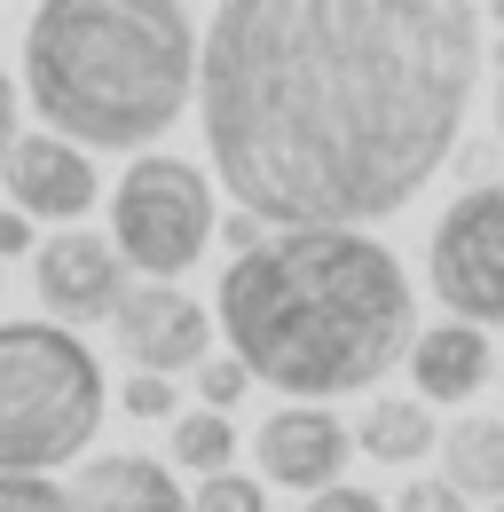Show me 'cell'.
Returning a JSON list of instances; mask_svg holds the SVG:
<instances>
[{"label": "cell", "instance_id": "cell-1", "mask_svg": "<svg viewBox=\"0 0 504 512\" xmlns=\"http://www.w3.org/2000/svg\"><path fill=\"white\" fill-rule=\"evenodd\" d=\"M473 71V0H221L197 56V119L221 190L268 229H363L457 158Z\"/></svg>", "mask_w": 504, "mask_h": 512}, {"label": "cell", "instance_id": "cell-2", "mask_svg": "<svg viewBox=\"0 0 504 512\" xmlns=\"http://www.w3.org/2000/svg\"><path fill=\"white\" fill-rule=\"evenodd\" d=\"M221 331L276 394H355L378 386L418 339L402 260L355 221H292L229 260Z\"/></svg>", "mask_w": 504, "mask_h": 512}, {"label": "cell", "instance_id": "cell-3", "mask_svg": "<svg viewBox=\"0 0 504 512\" xmlns=\"http://www.w3.org/2000/svg\"><path fill=\"white\" fill-rule=\"evenodd\" d=\"M182 0H40L24 24V95L87 150H142L197 95Z\"/></svg>", "mask_w": 504, "mask_h": 512}, {"label": "cell", "instance_id": "cell-4", "mask_svg": "<svg viewBox=\"0 0 504 512\" xmlns=\"http://www.w3.org/2000/svg\"><path fill=\"white\" fill-rule=\"evenodd\" d=\"M103 371L63 323H0V473H40L95 442Z\"/></svg>", "mask_w": 504, "mask_h": 512}, {"label": "cell", "instance_id": "cell-5", "mask_svg": "<svg viewBox=\"0 0 504 512\" xmlns=\"http://www.w3.org/2000/svg\"><path fill=\"white\" fill-rule=\"evenodd\" d=\"M111 237L142 276H182L213 245V182L189 158H134L111 197Z\"/></svg>", "mask_w": 504, "mask_h": 512}, {"label": "cell", "instance_id": "cell-6", "mask_svg": "<svg viewBox=\"0 0 504 512\" xmlns=\"http://www.w3.org/2000/svg\"><path fill=\"white\" fill-rule=\"evenodd\" d=\"M426 276H434L449 316L504 323V182H465V197L434 229Z\"/></svg>", "mask_w": 504, "mask_h": 512}, {"label": "cell", "instance_id": "cell-7", "mask_svg": "<svg viewBox=\"0 0 504 512\" xmlns=\"http://www.w3.org/2000/svg\"><path fill=\"white\" fill-rule=\"evenodd\" d=\"M126 268L134 260L119 253V237H87V229L63 221L56 237L32 253V284H40V308L56 323H95V316H119Z\"/></svg>", "mask_w": 504, "mask_h": 512}, {"label": "cell", "instance_id": "cell-8", "mask_svg": "<svg viewBox=\"0 0 504 512\" xmlns=\"http://www.w3.org/2000/svg\"><path fill=\"white\" fill-rule=\"evenodd\" d=\"M111 323H119V347L134 371H197L205 347H213L205 308L189 292H174V284H134Z\"/></svg>", "mask_w": 504, "mask_h": 512}, {"label": "cell", "instance_id": "cell-9", "mask_svg": "<svg viewBox=\"0 0 504 512\" xmlns=\"http://www.w3.org/2000/svg\"><path fill=\"white\" fill-rule=\"evenodd\" d=\"M8 197L32 213V221H79L87 205H95V158H87V142H71V134H24L16 150H8Z\"/></svg>", "mask_w": 504, "mask_h": 512}, {"label": "cell", "instance_id": "cell-10", "mask_svg": "<svg viewBox=\"0 0 504 512\" xmlns=\"http://www.w3.org/2000/svg\"><path fill=\"white\" fill-rule=\"evenodd\" d=\"M252 457H260V473L276 481V489H331L339 481V465H347V426L331 418V410H276L260 434H252Z\"/></svg>", "mask_w": 504, "mask_h": 512}, {"label": "cell", "instance_id": "cell-11", "mask_svg": "<svg viewBox=\"0 0 504 512\" xmlns=\"http://www.w3.org/2000/svg\"><path fill=\"white\" fill-rule=\"evenodd\" d=\"M71 512H189V497L158 457H95L71 481Z\"/></svg>", "mask_w": 504, "mask_h": 512}, {"label": "cell", "instance_id": "cell-12", "mask_svg": "<svg viewBox=\"0 0 504 512\" xmlns=\"http://www.w3.org/2000/svg\"><path fill=\"white\" fill-rule=\"evenodd\" d=\"M410 379L426 402H473L481 379H489V339H481V323H441V331H418L410 339Z\"/></svg>", "mask_w": 504, "mask_h": 512}, {"label": "cell", "instance_id": "cell-13", "mask_svg": "<svg viewBox=\"0 0 504 512\" xmlns=\"http://www.w3.org/2000/svg\"><path fill=\"white\" fill-rule=\"evenodd\" d=\"M441 465H449V481L465 489V497H504V418H465V426H449L441 434Z\"/></svg>", "mask_w": 504, "mask_h": 512}, {"label": "cell", "instance_id": "cell-14", "mask_svg": "<svg viewBox=\"0 0 504 512\" xmlns=\"http://www.w3.org/2000/svg\"><path fill=\"white\" fill-rule=\"evenodd\" d=\"M363 449L378 465H418L426 449H441V426H434V402H371L363 410Z\"/></svg>", "mask_w": 504, "mask_h": 512}, {"label": "cell", "instance_id": "cell-15", "mask_svg": "<svg viewBox=\"0 0 504 512\" xmlns=\"http://www.w3.org/2000/svg\"><path fill=\"white\" fill-rule=\"evenodd\" d=\"M229 457H237L229 410H189V418H174V465H189V473H221Z\"/></svg>", "mask_w": 504, "mask_h": 512}, {"label": "cell", "instance_id": "cell-16", "mask_svg": "<svg viewBox=\"0 0 504 512\" xmlns=\"http://www.w3.org/2000/svg\"><path fill=\"white\" fill-rule=\"evenodd\" d=\"M189 512H268V489L221 465V473H205V481H197V497H189Z\"/></svg>", "mask_w": 504, "mask_h": 512}, {"label": "cell", "instance_id": "cell-17", "mask_svg": "<svg viewBox=\"0 0 504 512\" xmlns=\"http://www.w3.org/2000/svg\"><path fill=\"white\" fill-rule=\"evenodd\" d=\"M0 512H71V489L48 473H0Z\"/></svg>", "mask_w": 504, "mask_h": 512}, {"label": "cell", "instance_id": "cell-18", "mask_svg": "<svg viewBox=\"0 0 504 512\" xmlns=\"http://www.w3.org/2000/svg\"><path fill=\"white\" fill-rule=\"evenodd\" d=\"M252 386V363L245 355H221V363H197V394L213 402V410H229V402H245Z\"/></svg>", "mask_w": 504, "mask_h": 512}, {"label": "cell", "instance_id": "cell-19", "mask_svg": "<svg viewBox=\"0 0 504 512\" xmlns=\"http://www.w3.org/2000/svg\"><path fill=\"white\" fill-rule=\"evenodd\" d=\"M394 512H465V489L441 473V481H410L402 497H394Z\"/></svg>", "mask_w": 504, "mask_h": 512}, {"label": "cell", "instance_id": "cell-20", "mask_svg": "<svg viewBox=\"0 0 504 512\" xmlns=\"http://www.w3.org/2000/svg\"><path fill=\"white\" fill-rule=\"evenodd\" d=\"M126 410H134V418H166V410H174L166 371H134V379H126Z\"/></svg>", "mask_w": 504, "mask_h": 512}, {"label": "cell", "instance_id": "cell-21", "mask_svg": "<svg viewBox=\"0 0 504 512\" xmlns=\"http://www.w3.org/2000/svg\"><path fill=\"white\" fill-rule=\"evenodd\" d=\"M308 512H386V505L363 497V489H339V481H331V489H315V497H308Z\"/></svg>", "mask_w": 504, "mask_h": 512}, {"label": "cell", "instance_id": "cell-22", "mask_svg": "<svg viewBox=\"0 0 504 512\" xmlns=\"http://www.w3.org/2000/svg\"><path fill=\"white\" fill-rule=\"evenodd\" d=\"M24 245H32V213L16 205V213H0V260H8V253H24Z\"/></svg>", "mask_w": 504, "mask_h": 512}, {"label": "cell", "instance_id": "cell-23", "mask_svg": "<svg viewBox=\"0 0 504 512\" xmlns=\"http://www.w3.org/2000/svg\"><path fill=\"white\" fill-rule=\"evenodd\" d=\"M8 150H16V87L0 79V166H8Z\"/></svg>", "mask_w": 504, "mask_h": 512}, {"label": "cell", "instance_id": "cell-24", "mask_svg": "<svg viewBox=\"0 0 504 512\" xmlns=\"http://www.w3.org/2000/svg\"><path fill=\"white\" fill-rule=\"evenodd\" d=\"M489 158H497V150H489V142H473V150L457 158V174H465V182H481V174H489Z\"/></svg>", "mask_w": 504, "mask_h": 512}, {"label": "cell", "instance_id": "cell-25", "mask_svg": "<svg viewBox=\"0 0 504 512\" xmlns=\"http://www.w3.org/2000/svg\"><path fill=\"white\" fill-rule=\"evenodd\" d=\"M497 134H504V87H497Z\"/></svg>", "mask_w": 504, "mask_h": 512}, {"label": "cell", "instance_id": "cell-26", "mask_svg": "<svg viewBox=\"0 0 504 512\" xmlns=\"http://www.w3.org/2000/svg\"><path fill=\"white\" fill-rule=\"evenodd\" d=\"M489 16H497V24H504V0H489Z\"/></svg>", "mask_w": 504, "mask_h": 512}, {"label": "cell", "instance_id": "cell-27", "mask_svg": "<svg viewBox=\"0 0 504 512\" xmlns=\"http://www.w3.org/2000/svg\"><path fill=\"white\" fill-rule=\"evenodd\" d=\"M489 512H504V497H497V505H489Z\"/></svg>", "mask_w": 504, "mask_h": 512}]
</instances>
